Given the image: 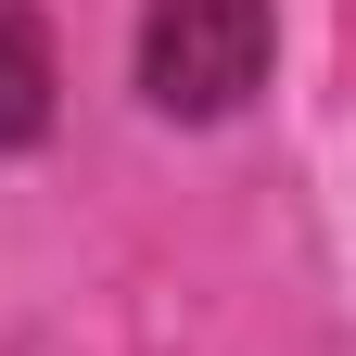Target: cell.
I'll return each instance as SVG.
<instances>
[{"label":"cell","mask_w":356,"mask_h":356,"mask_svg":"<svg viewBox=\"0 0 356 356\" xmlns=\"http://www.w3.org/2000/svg\"><path fill=\"white\" fill-rule=\"evenodd\" d=\"M140 89L178 127L242 115L267 89V0H153L140 13Z\"/></svg>","instance_id":"6da1fadb"},{"label":"cell","mask_w":356,"mask_h":356,"mask_svg":"<svg viewBox=\"0 0 356 356\" xmlns=\"http://www.w3.org/2000/svg\"><path fill=\"white\" fill-rule=\"evenodd\" d=\"M51 26L26 13V0H0V153H26V140H51Z\"/></svg>","instance_id":"7a4b0ae2"}]
</instances>
